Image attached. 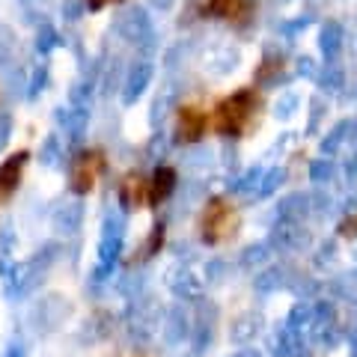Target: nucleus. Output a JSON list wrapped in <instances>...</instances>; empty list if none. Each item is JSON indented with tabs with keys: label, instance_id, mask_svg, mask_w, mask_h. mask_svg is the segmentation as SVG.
Returning a JSON list of instances; mask_svg holds the SVG:
<instances>
[{
	"label": "nucleus",
	"instance_id": "obj_11",
	"mask_svg": "<svg viewBox=\"0 0 357 357\" xmlns=\"http://www.w3.org/2000/svg\"><path fill=\"white\" fill-rule=\"evenodd\" d=\"M107 3H119V0H89V9H102Z\"/></svg>",
	"mask_w": 357,
	"mask_h": 357
},
{
	"label": "nucleus",
	"instance_id": "obj_2",
	"mask_svg": "<svg viewBox=\"0 0 357 357\" xmlns=\"http://www.w3.org/2000/svg\"><path fill=\"white\" fill-rule=\"evenodd\" d=\"M238 208L227 197H211L206 208L199 211V238L206 244H223L229 238H236L238 232Z\"/></svg>",
	"mask_w": 357,
	"mask_h": 357
},
{
	"label": "nucleus",
	"instance_id": "obj_9",
	"mask_svg": "<svg viewBox=\"0 0 357 357\" xmlns=\"http://www.w3.org/2000/svg\"><path fill=\"white\" fill-rule=\"evenodd\" d=\"M161 244H164V227H158V229H155L152 236H149V241L143 244V256H140V259H146V256L158 253V250H161Z\"/></svg>",
	"mask_w": 357,
	"mask_h": 357
},
{
	"label": "nucleus",
	"instance_id": "obj_4",
	"mask_svg": "<svg viewBox=\"0 0 357 357\" xmlns=\"http://www.w3.org/2000/svg\"><path fill=\"white\" fill-rule=\"evenodd\" d=\"M208 131H211V116L199 105L185 102L182 107L176 110V143L191 146V143L203 140Z\"/></svg>",
	"mask_w": 357,
	"mask_h": 357
},
{
	"label": "nucleus",
	"instance_id": "obj_7",
	"mask_svg": "<svg viewBox=\"0 0 357 357\" xmlns=\"http://www.w3.org/2000/svg\"><path fill=\"white\" fill-rule=\"evenodd\" d=\"M176 170L173 167H158L152 176H149V182H146V206L149 208H158L161 203H167V199L173 197L176 191Z\"/></svg>",
	"mask_w": 357,
	"mask_h": 357
},
{
	"label": "nucleus",
	"instance_id": "obj_10",
	"mask_svg": "<svg viewBox=\"0 0 357 357\" xmlns=\"http://www.w3.org/2000/svg\"><path fill=\"white\" fill-rule=\"evenodd\" d=\"M340 236H345V238H357V215H351V218H345V220H342Z\"/></svg>",
	"mask_w": 357,
	"mask_h": 357
},
{
	"label": "nucleus",
	"instance_id": "obj_8",
	"mask_svg": "<svg viewBox=\"0 0 357 357\" xmlns=\"http://www.w3.org/2000/svg\"><path fill=\"white\" fill-rule=\"evenodd\" d=\"M146 182H149V176H143V173H126L119 182V203L126 208L146 206Z\"/></svg>",
	"mask_w": 357,
	"mask_h": 357
},
{
	"label": "nucleus",
	"instance_id": "obj_5",
	"mask_svg": "<svg viewBox=\"0 0 357 357\" xmlns=\"http://www.w3.org/2000/svg\"><path fill=\"white\" fill-rule=\"evenodd\" d=\"M199 15L220 18L229 24H248L253 15V0H203L199 3Z\"/></svg>",
	"mask_w": 357,
	"mask_h": 357
},
{
	"label": "nucleus",
	"instance_id": "obj_3",
	"mask_svg": "<svg viewBox=\"0 0 357 357\" xmlns=\"http://www.w3.org/2000/svg\"><path fill=\"white\" fill-rule=\"evenodd\" d=\"M105 170H107V158L102 149H81L69 167V188L77 197L93 194L98 178L105 176Z\"/></svg>",
	"mask_w": 357,
	"mask_h": 357
},
{
	"label": "nucleus",
	"instance_id": "obj_6",
	"mask_svg": "<svg viewBox=\"0 0 357 357\" xmlns=\"http://www.w3.org/2000/svg\"><path fill=\"white\" fill-rule=\"evenodd\" d=\"M27 161H30V152L21 149V152L9 155V158L0 164V208H3L9 199L15 197V191L21 188V182H24Z\"/></svg>",
	"mask_w": 357,
	"mask_h": 357
},
{
	"label": "nucleus",
	"instance_id": "obj_1",
	"mask_svg": "<svg viewBox=\"0 0 357 357\" xmlns=\"http://www.w3.org/2000/svg\"><path fill=\"white\" fill-rule=\"evenodd\" d=\"M262 110V98L256 89L244 86V89H236L232 96L220 98L211 110V131L223 134V137H241V134H248L253 128L256 116H259Z\"/></svg>",
	"mask_w": 357,
	"mask_h": 357
}]
</instances>
